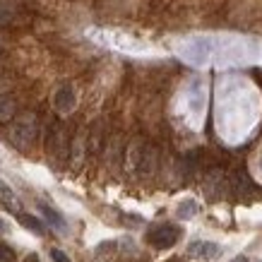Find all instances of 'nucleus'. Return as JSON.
<instances>
[{"mask_svg": "<svg viewBox=\"0 0 262 262\" xmlns=\"http://www.w3.org/2000/svg\"><path fill=\"white\" fill-rule=\"evenodd\" d=\"M39 137V118L36 113H22L10 120L8 127V140L17 149H29Z\"/></svg>", "mask_w": 262, "mask_h": 262, "instance_id": "f257e3e1", "label": "nucleus"}, {"mask_svg": "<svg viewBox=\"0 0 262 262\" xmlns=\"http://www.w3.org/2000/svg\"><path fill=\"white\" fill-rule=\"evenodd\" d=\"M127 166L140 176H151L157 168V149L142 140H133L127 147Z\"/></svg>", "mask_w": 262, "mask_h": 262, "instance_id": "f03ea898", "label": "nucleus"}, {"mask_svg": "<svg viewBox=\"0 0 262 262\" xmlns=\"http://www.w3.org/2000/svg\"><path fill=\"white\" fill-rule=\"evenodd\" d=\"M183 236V229L176 226V224H157L147 231V241L149 246H154L157 250H166V248H173Z\"/></svg>", "mask_w": 262, "mask_h": 262, "instance_id": "7ed1b4c3", "label": "nucleus"}, {"mask_svg": "<svg viewBox=\"0 0 262 262\" xmlns=\"http://www.w3.org/2000/svg\"><path fill=\"white\" fill-rule=\"evenodd\" d=\"M46 149L51 157H56V159H63L68 157V151H70V140H68V130L60 120H56L51 130H48V137H46Z\"/></svg>", "mask_w": 262, "mask_h": 262, "instance_id": "20e7f679", "label": "nucleus"}, {"mask_svg": "<svg viewBox=\"0 0 262 262\" xmlns=\"http://www.w3.org/2000/svg\"><path fill=\"white\" fill-rule=\"evenodd\" d=\"M202 188H205V192L209 195V198L216 200V198H222L224 190L229 188V178H226V173H224L222 168H209V171L205 173Z\"/></svg>", "mask_w": 262, "mask_h": 262, "instance_id": "39448f33", "label": "nucleus"}, {"mask_svg": "<svg viewBox=\"0 0 262 262\" xmlns=\"http://www.w3.org/2000/svg\"><path fill=\"white\" fill-rule=\"evenodd\" d=\"M188 255L195 257V260L209 262L222 255V248L216 246V243H212V241H195V243H190V248H188Z\"/></svg>", "mask_w": 262, "mask_h": 262, "instance_id": "423d86ee", "label": "nucleus"}, {"mask_svg": "<svg viewBox=\"0 0 262 262\" xmlns=\"http://www.w3.org/2000/svg\"><path fill=\"white\" fill-rule=\"evenodd\" d=\"M75 103H77V96H75V89L70 84L58 87L56 96H53V106H56L58 113H70L75 108Z\"/></svg>", "mask_w": 262, "mask_h": 262, "instance_id": "0eeeda50", "label": "nucleus"}, {"mask_svg": "<svg viewBox=\"0 0 262 262\" xmlns=\"http://www.w3.org/2000/svg\"><path fill=\"white\" fill-rule=\"evenodd\" d=\"M229 188L233 190V195L236 198H248V192L253 190V185H250V178H248L243 171H236V173L229 178Z\"/></svg>", "mask_w": 262, "mask_h": 262, "instance_id": "6e6552de", "label": "nucleus"}, {"mask_svg": "<svg viewBox=\"0 0 262 262\" xmlns=\"http://www.w3.org/2000/svg\"><path fill=\"white\" fill-rule=\"evenodd\" d=\"M84 147H87V135H84V130H77L75 137H72V142H70V151H68V154L72 157V164H75V166H80Z\"/></svg>", "mask_w": 262, "mask_h": 262, "instance_id": "1a4fd4ad", "label": "nucleus"}, {"mask_svg": "<svg viewBox=\"0 0 262 262\" xmlns=\"http://www.w3.org/2000/svg\"><path fill=\"white\" fill-rule=\"evenodd\" d=\"M17 116V99L10 94L0 96V123H10Z\"/></svg>", "mask_w": 262, "mask_h": 262, "instance_id": "9d476101", "label": "nucleus"}, {"mask_svg": "<svg viewBox=\"0 0 262 262\" xmlns=\"http://www.w3.org/2000/svg\"><path fill=\"white\" fill-rule=\"evenodd\" d=\"M39 212L43 214V219H46L51 226H56V229H65V219L58 214L53 207H48V205H43V202H39Z\"/></svg>", "mask_w": 262, "mask_h": 262, "instance_id": "9b49d317", "label": "nucleus"}, {"mask_svg": "<svg viewBox=\"0 0 262 262\" xmlns=\"http://www.w3.org/2000/svg\"><path fill=\"white\" fill-rule=\"evenodd\" d=\"M19 224H22L24 229H29L32 233H36V236H41V233H46V226L36 219V216L32 214H19Z\"/></svg>", "mask_w": 262, "mask_h": 262, "instance_id": "f8f14e48", "label": "nucleus"}, {"mask_svg": "<svg viewBox=\"0 0 262 262\" xmlns=\"http://www.w3.org/2000/svg\"><path fill=\"white\" fill-rule=\"evenodd\" d=\"M15 0H0V29L5 27V24L12 19V15H15Z\"/></svg>", "mask_w": 262, "mask_h": 262, "instance_id": "ddd939ff", "label": "nucleus"}, {"mask_svg": "<svg viewBox=\"0 0 262 262\" xmlns=\"http://www.w3.org/2000/svg\"><path fill=\"white\" fill-rule=\"evenodd\" d=\"M3 202H5V207H8V209L17 212V205H15V198H12V192H10L8 188H5V185L0 183V205H3Z\"/></svg>", "mask_w": 262, "mask_h": 262, "instance_id": "4468645a", "label": "nucleus"}, {"mask_svg": "<svg viewBox=\"0 0 262 262\" xmlns=\"http://www.w3.org/2000/svg\"><path fill=\"white\" fill-rule=\"evenodd\" d=\"M0 262H17L15 250L10 246H5V243H0Z\"/></svg>", "mask_w": 262, "mask_h": 262, "instance_id": "2eb2a0df", "label": "nucleus"}, {"mask_svg": "<svg viewBox=\"0 0 262 262\" xmlns=\"http://www.w3.org/2000/svg\"><path fill=\"white\" fill-rule=\"evenodd\" d=\"M51 257H53L56 262H70V260H68V255H65L63 250H58V248H53V250H51Z\"/></svg>", "mask_w": 262, "mask_h": 262, "instance_id": "dca6fc26", "label": "nucleus"}, {"mask_svg": "<svg viewBox=\"0 0 262 262\" xmlns=\"http://www.w3.org/2000/svg\"><path fill=\"white\" fill-rule=\"evenodd\" d=\"M24 262H39V255H27V260H24Z\"/></svg>", "mask_w": 262, "mask_h": 262, "instance_id": "f3484780", "label": "nucleus"}, {"mask_svg": "<svg viewBox=\"0 0 262 262\" xmlns=\"http://www.w3.org/2000/svg\"><path fill=\"white\" fill-rule=\"evenodd\" d=\"M231 262H250V260H248L246 255H238V257H233V260H231Z\"/></svg>", "mask_w": 262, "mask_h": 262, "instance_id": "a211bd4d", "label": "nucleus"}, {"mask_svg": "<svg viewBox=\"0 0 262 262\" xmlns=\"http://www.w3.org/2000/svg\"><path fill=\"white\" fill-rule=\"evenodd\" d=\"M166 262H185L183 257H171V260H166Z\"/></svg>", "mask_w": 262, "mask_h": 262, "instance_id": "6ab92c4d", "label": "nucleus"}]
</instances>
